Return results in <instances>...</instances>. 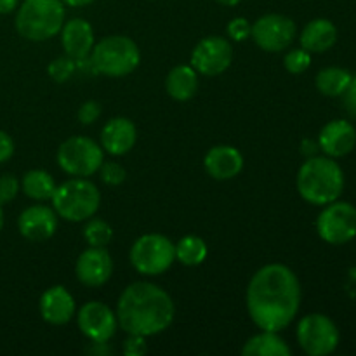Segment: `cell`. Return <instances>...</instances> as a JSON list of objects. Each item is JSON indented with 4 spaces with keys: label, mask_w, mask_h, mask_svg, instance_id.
Wrapping results in <instances>:
<instances>
[{
    "label": "cell",
    "mask_w": 356,
    "mask_h": 356,
    "mask_svg": "<svg viewBox=\"0 0 356 356\" xmlns=\"http://www.w3.org/2000/svg\"><path fill=\"white\" fill-rule=\"evenodd\" d=\"M301 306V284L285 264H266L247 287V312L261 330L280 332L296 318Z\"/></svg>",
    "instance_id": "6da1fadb"
},
{
    "label": "cell",
    "mask_w": 356,
    "mask_h": 356,
    "mask_svg": "<svg viewBox=\"0 0 356 356\" xmlns=\"http://www.w3.org/2000/svg\"><path fill=\"white\" fill-rule=\"evenodd\" d=\"M115 315L124 332L149 337L169 329L176 306L162 287L149 282H136L122 292Z\"/></svg>",
    "instance_id": "7a4b0ae2"
},
{
    "label": "cell",
    "mask_w": 356,
    "mask_h": 356,
    "mask_svg": "<svg viewBox=\"0 0 356 356\" xmlns=\"http://www.w3.org/2000/svg\"><path fill=\"white\" fill-rule=\"evenodd\" d=\"M298 191L312 205L339 200L344 190V172L330 156H309L298 172Z\"/></svg>",
    "instance_id": "3957f363"
},
{
    "label": "cell",
    "mask_w": 356,
    "mask_h": 356,
    "mask_svg": "<svg viewBox=\"0 0 356 356\" xmlns=\"http://www.w3.org/2000/svg\"><path fill=\"white\" fill-rule=\"evenodd\" d=\"M65 14L63 0H24L16 14V30L26 40H49L61 31Z\"/></svg>",
    "instance_id": "277c9868"
},
{
    "label": "cell",
    "mask_w": 356,
    "mask_h": 356,
    "mask_svg": "<svg viewBox=\"0 0 356 356\" xmlns=\"http://www.w3.org/2000/svg\"><path fill=\"white\" fill-rule=\"evenodd\" d=\"M52 209L59 218L70 222L87 221L97 212L101 204L99 190L87 177H73L56 186Z\"/></svg>",
    "instance_id": "5b68a950"
},
{
    "label": "cell",
    "mask_w": 356,
    "mask_h": 356,
    "mask_svg": "<svg viewBox=\"0 0 356 356\" xmlns=\"http://www.w3.org/2000/svg\"><path fill=\"white\" fill-rule=\"evenodd\" d=\"M89 58L97 75L125 76L139 66L141 52L132 38L111 35L94 45Z\"/></svg>",
    "instance_id": "8992f818"
},
{
    "label": "cell",
    "mask_w": 356,
    "mask_h": 356,
    "mask_svg": "<svg viewBox=\"0 0 356 356\" xmlns=\"http://www.w3.org/2000/svg\"><path fill=\"white\" fill-rule=\"evenodd\" d=\"M129 259L138 273L145 277H159L176 261V245L160 233H148L132 243Z\"/></svg>",
    "instance_id": "52a82bcc"
},
{
    "label": "cell",
    "mask_w": 356,
    "mask_h": 356,
    "mask_svg": "<svg viewBox=\"0 0 356 356\" xmlns=\"http://www.w3.org/2000/svg\"><path fill=\"white\" fill-rule=\"evenodd\" d=\"M104 162V149L94 139L73 136L58 148V163L73 177H89Z\"/></svg>",
    "instance_id": "ba28073f"
},
{
    "label": "cell",
    "mask_w": 356,
    "mask_h": 356,
    "mask_svg": "<svg viewBox=\"0 0 356 356\" xmlns=\"http://www.w3.org/2000/svg\"><path fill=\"white\" fill-rule=\"evenodd\" d=\"M341 334L336 323L322 313L306 315L298 325V343L309 356H327L337 350Z\"/></svg>",
    "instance_id": "9c48e42d"
},
{
    "label": "cell",
    "mask_w": 356,
    "mask_h": 356,
    "mask_svg": "<svg viewBox=\"0 0 356 356\" xmlns=\"http://www.w3.org/2000/svg\"><path fill=\"white\" fill-rule=\"evenodd\" d=\"M316 232L330 245H344L356 236V207L350 202H330L323 205L316 219Z\"/></svg>",
    "instance_id": "30bf717a"
},
{
    "label": "cell",
    "mask_w": 356,
    "mask_h": 356,
    "mask_svg": "<svg viewBox=\"0 0 356 356\" xmlns=\"http://www.w3.org/2000/svg\"><path fill=\"white\" fill-rule=\"evenodd\" d=\"M250 37L263 51H285L294 42L296 23L284 14H266L250 26Z\"/></svg>",
    "instance_id": "8fae6325"
},
{
    "label": "cell",
    "mask_w": 356,
    "mask_h": 356,
    "mask_svg": "<svg viewBox=\"0 0 356 356\" xmlns=\"http://www.w3.org/2000/svg\"><path fill=\"white\" fill-rule=\"evenodd\" d=\"M233 61V47L222 37H207L197 44L191 52V66L205 76L221 75Z\"/></svg>",
    "instance_id": "7c38bea8"
},
{
    "label": "cell",
    "mask_w": 356,
    "mask_h": 356,
    "mask_svg": "<svg viewBox=\"0 0 356 356\" xmlns=\"http://www.w3.org/2000/svg\"><path fill=\"white\" fill-rule=\"evenodd\" d=\"M79 329L90 343H108L118 329L117 315L104 302L89 301L76 315Z\"/></svg>",
    "instance_id": "4fadbf2b"
},
{
    "label": "cell",
    "mask_w": 356,
    "mask_h": 356,
    "mask_svg": "<svg viewBox=\"0 0 356 356\" xmlns=\"http://www.w3.org/2000/svg\"><path fill=\"white\" fill-rule=\"evenodd\" d=\"M113 273V259L104 247H89L79 256L75 275L86 287H101Z\"/></svg>",
    "instance_id": "5bb4252c"
},
{
    "label": "cell",
    "mask_w": 356,
    "mask_h": 356,
    "mask_svg": "<svg viewBox=\"0 0 356 356\" xmlns=\"http://www.w3.org/2000/svg\"><path fill=\"white\" fill-rule=\"evenodd\" d=\"M58 228V214L47 205H31L24 209L17 219V229L21 236L30 242H45Z\"/></svg>",
    "instance_id": "9a60e30c"
},
{
    "label": "cell",
    "mask_w": 356,
    "mask_h": 356,
    "mask_svg": "<svg viewBox=\"0 0 356 356\" xmlns=\"http://www.w3.org/2000/svg\"><path fill=\"white\" fill-rule=\"evenodd\" d=\"M318 146L330 159H341L356 146V129L348 120H332L320 131Z\"/></svg>",
    "instance_id": "2e32d148"
},
{
    "label": "cell",
    "mask_w": 356,
    "mask_h": 356,
    "mask_svg": "<svg viewBox=\"0 0 356 356\" xmlns=\"http://www.w3.org/2000/svg\"><path fill=\"white\" fill-rule=\"evenodd\" d=\"M38 309H40L44 322L51 323V325H65L75 315L76 305L73 296L65 287L54 285L42 294Z\"/></svg>",
    "instance_id": "e0dca14e"
},
{
    "label": "cell",
    "mask_w": 356,
    "mask_h": 356,
    "mask_svg": "<svg viewBox=\"0 0 356 356\" xmlns=\"http://www.w3.org/2000/svg\"><path fill=\"white\" fill-rule=\"evenodd\" d=\"M136 141H138L136 125L125 117L111 118L101 131V148L113 156H120L131 152Z\"/></svg>",
    "instance_id": "ac0fdd59"
},
{
    "label": "cell",
    "mask_w": 356,
    "mask_h": 356,
    "mask_svg": "<svg viewBox=\"0 0 356 356\" xmlns=\"http://www.w3.org/2000/svg\"><path fill=\"white\" fill-rule=\"evenodd\" d=\"M204 167L212 179L228 181L242 172L243 156L233 146L219 145L209 149L204 159Z\"/></svg>",
    "instance_id": "d6986e66"
},
{
    "label": "cell",
    "mask_w": 356,
    "mask_h": 356,
    "mask_svg": "<svg viewBox=\"0 0 356 356\" xmlns=\"http://www.w3.org/2000/svg\"><path fill=\"white\" fill-rule=\"evenodd\" d=\"M61 45L66 56L76 59H83L90 56L94 47V30L89 21L82 17H73L66 21L61 28Z\"/></svg>",
    "instance_id": "ffe728a7"
},
{
    "label": "cell",
    "mask_w": 356,
    "mask_h": 356,
    "mask_svg": "<svg viewBox=\"0 0 356 356\" xmlns=\"http://www.w3.org/2000/svg\"><path fill=\"white\" fill-rule=\"evenodd\" d=\"M299 42H301L302 49H306L308 52L322 54V52L329 51V49L337 42L336 24L330 19H325V17H316V19L309 21V23L302 28Z\"/></svg>",
    "instance_id": "44dd1931"
},
{
    "label": "cell",
    "mask_w": 356,
    "mask_h": 356,
    "mask_svg": "<svg viewBox=\"0 0 356 356\" xmlns=\"http://www.w3.org/2000/svg\"><path fill=\"white\" fill-rule=\"evenodd\" d=\"M165 89L169 96L176 101H188L197 94L198 73L193 66L179 65L172 68L167 75Z\"/></svg>",
    "instance_id": "7402d4cb"
},
{
    "label": "cell",
    "mask_w": 356,
    "mask_h": 356,
    "mask_svg": "<svg viewBox=\"0 0 356 356\" xmlns=\"http://www.w3.org/2000/svg\"><path fill=\"white\" fill-rule=\"evenodd\" d=\"M291 353L289 344L278 336V332L271 330L256 334L242 348L243 356H289Z\"/></svg>",
    "instance_id": "603a6c76"
},
{
    "label": "cell",
    "mask_w": 356,
    "mask_h": 356,
    "mask_svg": "<svg viewBox=\"0 0 356 356\" xmlns=\"http://www.w3.org/2000/svg\"><path fill=\"white\" fill-rule=\"evenodd\" d=\"M21 190L31 200L45 202L51 200L52 195H54L56 183L47 170L33 169L24 174L23 181H21Z\"/></svg>",
    "instance_id": "cb8c5ba5"
},
{
    "label": "cell",
    "mask_w": 356,
    "mask_h": 356,
    "mask_svg": "<svg viewBox=\"0 0 356 356\" xmlns=\"http://www.w3.org/2000/svg\"><path fill=\"white\" fill-rule=\"evenodd\" d=\"M351 73L339 66L320 70L316 75V89L327 97H341L351 82Z\"/></svg>",
    "instance_id": "d4e9b609"
},
{
    "label": "cell",
    "mask_w": 356,
    "mask_h": 356,
    "mask_svg": "<svg viewBox=\"0 0 356 356\" xmlns=\"http://www.w3.org/2000/svg\"><path fill=\"white\" fill-rule=\"evenodd\" d=\"M207 245L200 236H183L176 245V259L184 266H198L207 259Z\"/></svg>",
    "instance_id": "484cf974"
},
{
    "label": "cell",
    "mask_w": 356,
    "mask_h": 356,
    "mask_svg": "<svg viewBox=\"0 0 356 356\" xmlns=\"http://www.w3.org/2000/svg\"><path fill=\"white\" fill-rule=\"evenodd\" d=\"M83 238L89 247H106L113 238V229L106 221L92 216L83 228Z\"/></svg>",
    "instance_id": "4316f807"
},
{
    "label": "cell",
    "mask_w": 356,
    "mask_h": 356,
    "mask_svg": "<svg viewBox=\"0 0 356 356\" xmlns=\"http://www.w3.org/2000/svg\"><path fill=\"white\" fill-rule=\"evenodd\" d=\"M75 72L76 61L73 58H70V56H63V58L54 59V61H51V65H49L47 68L49 76L58 83H63L66 82V80L72 79Z\"/></svg>",
    "instance_id": "83f0119b"
},
{
    "label": "cell",
    "mask_w": 356,
    "mask_h": 356,
    "mask_svg": "<svg viewBox=\"0 0 356 356\" xmlns=\"http://www.w3.org/2000/svg\"><path fill=\"white\" fill-rule=\"evenodd\" d=\"M312 65V52H308L306 49H294V51L287 52L284 58V66L289 73H294V75H299V73L306 72Z\"/></svg>",
    "instance_id": "f1b7e54d"
},
{
    "label": "cell",
    "mask_w": 356,
    "mask_h": 356,
    "mask_svg": "<svg viewBox=\"0 0 356 356\" xmlns=\"http://www.w3.org/2000/svg\"><path fill=\"white\" fill-rule=\"evenodd\" d=\"M101 179L108 186H118L125 181V169L117 162H103L99 167Z\"/></svg>",
    "instance_id": "f546056e"
},
{
    "label": "cell",
    "mask_w": 356,
    "mask_h": 356,
    "mask_svg": "<svg viewBox=\"0 0 356 356\" xmlns=\"http://www.w3.org/2000/svg\"><path fill=\"white\" fill-rule=\"evenodd\" d=\"M17 191H19V181L13 174L0 176V205L9 204L10 200H14Z\"/></svg>",
    "instance_id": "4dcf8cb0"
},
{
    "label": "cell",
    "mask_w": 356,
    "mask_h": 356,
    "mask_svg": "<svg viewBox=\"0 0 356 356\" xmlns=\"http://www.w3.org/2000/svg\"><path fill=\"white\" fill-rule=\"evenodd\" d=\"M250 26H252V24H249V21H247L245 17H235V19H232L228 23L226 31H228V37L232 38V40L243 42L245 38L250 37Z\"/></svg>",
    "instance_id": "1f68e13d"
},
{
    "label": "cell",
    "mask_w": 356,
    "mask_h": 356,
    "mask_svg": "<svg viewBox=\"0 0 356 356\" xmlns=\"http://www.w3.org/2000/svg\"><path fill=\"white\" fill-rule=\"evenodd\" d=\"M146 351H148L146 337L136 336V334H129V337L124 343V353L127 356H143Z\"/></svg>",
    "instance_id": "d6a6232c"
},
{
    "label": "cell",
    "mask_w": 356,
    "mask_h": 356,
    "mask_svg": "<svg viewBox=\"0 0 356 356\" xmlns=\"http://www.w3.org/2000/svg\"><path fill=\"white\" fill-rule=\"evenodd\" d=\"M101 117V104L97 101H87L79 110V122L83 125H90Z\"/></svg>",
    "instance_id": "836d02e7"
},
{
    "label": "cell",
    "mask_w": 356,
    "mask_h": 356,
    "mask_svg": "<svg viewBox=\"0 0 356 356\" xmlns=\"http://www.w3.org/2000/svg\"><path fill=\"white\" fill-rule=\"evenodd\" d=\"M341 97H343V106L348 111V115L356 118V75L351 76L350 86Z\"/></svg>",
    "instance_id": "e575fe53"
},
{
    "label": "cell",
    "mask_w": 356,
    "mask_h": 356,
    "mask_svg": "<svg viewBox=\"0 0 356 356\" xmlns=\"http://www.w3.org/2000/svg\"><path fill=\"white\" fill-rule=\"evenodd\" d=\"M14 153V141L7 132L0 131V163L7 162Z\"/></svg>",
    "instance_id": "d590c367"
},
{
    "label": "cell",
    "mask_w": 356,
    "mask_h": 356,
    "mask_svg": "<svg viewBox=\"0 0 356 356\" xmlns=\"http://www.w3.org/2000/svg\"><path fill=\"white\" fill-rule=\"evenodd\" d=\"M318 149H320L318 143L312 141V139H305V141L301 143V153L305 156H308V159H309V156H315Z\"/></svg>",
    "instance_id": "8d00e7d4"
},
{
    "label": "cell",
    "mask_w": 356,
    "mask_h": 356,
    "mask_svg": "<svg viewBox=\"0 0 356 356\" xmlns=\"http://www.w3.org/2000/svg\"><path fill=\"white\" fill-rule=\"evenodd\" d=\"M92 346L87 350V353L90 355H108L111 353V348L106 346V343H90Z\"/></svg>",
    "instance_id": "74e56055"
},
{
    "label": "cell",
    "mask_w": 356,
    "mask_h": 356,
    "mask_svg": "<svg viewBox=\"0 0 356 356\" xmlns=\"http://www.w3.org/2000/svg\"><path fill=\"white\" fill-rule=\"evenodd\" d=\"M17 3H19V0H0V14L13 13Z\"/></svg>",
    "instance_id": "f35d334b"
},
{
    "label": "cell",
    "mask_w": 356,
    "mask_h": 356,
    "mask_svg": "<svg viewBox=\"0 0 356 356\" xmlns=\"http://www.w3.org/2000/svg\"><path fill=\"white\" fill-rule=\"evenodd\" d=\"M92 2H96V0H63V3L70 7H86Z\"/></svg>",
    "instance_id": "ab89813d"
},
{
    "label": "cell",
    "mask_w": 356,
    "mask_h": 356,
    "mask_svg": "<svg viewBox=\"0 0 356 356\" xmlns=\"http://www.w3.org/2000/svg\"><path fill=\"white\" fill-rule=\"evenodd\" d=\"M216 2H219V3H221V6L235 7V6H238V3L242 2V0H216Z\"/></svg>",
    "instance_id": "60d3db41"
},
{
    "label": "cell",
    "mask_w": 356,
    "mask_h": 356,
    "mask_svg": "<svg viewBox=\"0 0 356 356\" xmlns=\"http://www.w3.org/2000/svg\"><path fill=\"white\" fill-rule=\"evenodd\" d=\"M3 228V211H2V205H0V232Z\"/></svg>",
    "instance_id": "b9f144b4"
}]
</instances>
